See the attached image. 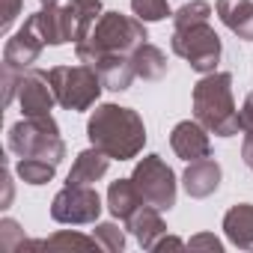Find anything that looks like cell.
Returning a JSON list of instances; mask_svg holds the SVG:
<instances>
[{
	"label": "cell",
	"mask_w": 253,
	"mask_h": 253,
	"mask_svg": "<svg viewBox=\"0 0 253 253\" xmlns=\"http://www.w3.org/2000/svg\"><path fill=\"white\" fill-rule=\"evenodd\" d=\"M86 137H89V146L101 149L107 158L131 161L146 146V125L137 110L104 101V104H95V110L86 119Z\"/></svg>",
	"instance_id": "cell-1"
},
{
	"label": "cell",
	"mask_w": 253,
	"mask_h": 253,
	"mask_svg": "<svg viewBox=\"0 0 253 253\" xmlns=\"http://www.w3.org/2000/svg\"><path fill=\"white\" fill-rule=\"evenodd\" d=\"M194 119L214 137H235L241 131V110L232 98V75L211 72L194 84Z\"/></svg>",
	"instance_id": "cell-2"
},
{
	"label": "cell",
	"mask_w": 253,
	"mask_h": 253,
	"mask_svg": "<svg viewBox=\"0 0 253 253\" xmlns=\"http://www.w3.org/2000/svg\"><path fill=\"white\" fill-rule=\"evenodd\" d=\"M146 39H149L146 21H140L137 15L101 12V18L89 30V36L75 42V54H78V63L95 66L104 54H131Z\"/></svg>",
	"instance_id": "cell-3"
},
{
	"label": "cell",
	"mask_w": 253,
	"mask_h": 253,
	"mask_svg": "<svg viewBox=\"0 0 253 253\" xmlns=\"http://www.w3.org/2000/svg\"><path fill=\"white\" fill-rule=\"evenodd\" d=\"M9 152L18 158H45L51 164H60L66 158V143L60 137L57 119L48 116H24L9 128Z\"/></svg>",
	"instance_id": "cell-4"
},
{
	"label": "cell",
	"mask_w": 253,
	"mask_h": 253,
	"mask_svg": "<svg viewBox=\"0 0 253 253\" xmlns=\"http://www.w3.org/2000/svg\"><path fill=\"white\" fill-rule=\"evenodd\" d=\"M48 78H51V86H54V95H57V104L66 107V110H89L104 84L95 72V66H86V63H78V66H54L48 69Z\"/></svg>",
	"instance_id": "cell-5"
},
{
	"label": "cell",
	"mask_w": 253,
	"mask_h": 253,
	"mask_svg": "<svg viewBox=\"0 0 253 253\" xmlns=\"http://www.w3.org/2000/svg\"><path fill=\"white\" fill-rule=\"evenodd\" d=\"M170 48H173L176 57H182L200 75L217 72V63H220V54H223L220 36L214 33V27L209 21L206 24H191V27H173Z\"/></svg>",
	"instance_id": "cell-6"
},
{
	"label": "cell",
	"mask_w": 253,
	"mask_h": 253,
	"mask_svg": "<svg viewBox=\"0 0 253 253\" xmlns=\"http://www.w3.org/2000/svg\"><path fill=\"white\" fill-rule=\"evenodd\" d=\"M140 197L146 206L158 209V211H170L176 206V194H179V182L173 167L161 158V155H146L137 161L134 173H131Z\"/></svg>",
	"instance_id": "cell-7"
},
{
	"label": "cell",
	"mask_w": 253,
	"mask_h": 253,
	"mask_svg": "<svg viewBox=\"0 0 253 253\" xmlns=\"http://www.w3.org/2000/svg\"><path fill=\"white\" fill-rule=\"evenodd\" d=\"M101 209H104L101 197H98V191L92 185H66L51 200V217L57 223H66V226L95 223Z\"/></svg>",
	"instance_id": "cell-8"
},
{
	"label": "cell",
	"mask_w": 253,
	"mask_h": 253,
	"mask_svg": "<svg viewBox=\"0 0 253 253\" xmlns=\"http://www.w3.org/2000/svg\"><path fill=\"white\" fill-rule=\"evenodd\" d=\"M42 48H48V45H45V39L39 36V30H36V24L30 21V15H27V21L21 24V30H15V33L6 39V45H3V66H9V69H15V72H27V69H33V63L42 57Z\"/></svg>",
	"instance_id": "cell-9"
},
{
	"label": "cell",
	"mask_w": 253,
	"mask_h": 253,
	"mask_svg": "<svg viewBox=\"0 0 253 253\" xmlns=\"http://www.w3.org/2000/svg\"><path fill=\"white\" fill-rule=\"evenodd\" d=\"M18 104H21L24 116H48L54 110L57 95H54L48 72H42V69H27L24 72L21 86H18Z\"/></svg>",
	"instance_id": "cell-10"
},
{
	"label": "cell",
	"mask_w": 253,
	"mask_h": 253,
	"mask_svg": "<svg viewBox=\"0 0 253 253\" xmlns=\"http://www.w3.org/2000/svg\"><path fill=\"white\" fill-rule=\"evenodd\" d=\"M170 146L182 161H200L211 155V140L209 128L197 119H182L176 128L170 131Z\"/></svg>",
	"instance_id": "cell-11"
},
{
	"label": "cell",
	"mask_w": 253,
	"mask_h": 253,
	"mask_svg": "<svg viewBox=\"0 0 253 253\" xmlns=\"http://www.w3.org/2000/svg\"><path fill=\"white\" fill-rule=\"evenodd\" d=\"M220 176H223V170H220V164L211 155L200 158V161H188V167L182 173V188H185L188 197L206 200V197H211L220 188Z\"/></svg>",
	"instance_id": "cell-12"
},
{
	"label": "cell",
	"mask_w": 253,
	"mask_h": 253,
	"mask_svg": "<svg viewBox=\"0 0 253 253\" xmlns=\"http://www.w3.org/2000/svg\"><path fill=\"white\" fill-rule=\"evenodd\" d=\"M125 229L134 235V241L143 250H155V244L167 235V223H164L161 211L152 209V206H140L128 220H125Z\"/></svg>",
	"instance_id": "cell-13"
},
{
	"label": "cell",
	"mask_w": 253,
	"mask_h": 253,
	"mask_svg": "<svg viewBox=\"0 0 253 253\" xmlns=\"http://www.w3.org/2000/svg\"><path fill=\"white\" fill-rule=\"evenodd\" d=\"M30 21L36 24V30H39V36L45 39V45H51V48L72 42V30H69L66 6H60V3H48V6H42L39 12H33Z\"/></svg>",
	"instance_id": "cell-14"
},
{
	"label": "cell",
	"mask_w": 253,
	"mask_h": 253,
	"mask_svg": "<svg viewBox=\"0 0 253 253\" xmlns=\"http://www.w3.org/2000/svg\"><path fill=\"white\" fill-rule=\"evenodd\" d=\"M214 12L226 30L244 42H253V0H214Z\"/></svg>",
	"instance_id": "cell-15"
},
{
	"label": "cell",
	"mask_w": 253,
	"mask_h": 253,
	"mask_svg": "<svg viewBox=\"0 0 253 253\" xmlns=\"http://www.w3.org/2000/svg\"><path fill=\"white\" fill-rule=\"evenodd\" d=\"M95 72H98L104 89H110V92H125L131 86V81L137 78L134 66H131V54H104L95 63Z\"/></svg>",
	"instance_id": "cell-16"
},
{
	"label": "cell",
	"mask_w": 253,
	"mask_h": 253,
	"mask_svg": "<svg viewBox=\"0 0 253 253\" xmlns=\"http://www.w3.org/2000/svg\"><path fill=\"white\" fill-rule=\"evenodd\" d=\"M110 161H113V158H107V155H104L101 149H95V146L78 152V158H75V164H72V170H69L66 185H95L98 179H104Z\"/></svg>",
	"instance_id": "cell-17"
},
{
	"label": "cell",
	"mask_w": 253,
	"mask_h": 253,
	"mask_svg": "<svg viewBox=\"0 0 253 253\" xmlns=\"http://www.w3.org/2000/svg\"><path fill=\"white\" fill-rule=\"evenodd\" d=\"M140 206H146V203H143L134 179H116V182H110V188H107V211L116 220L125 223Z\"/></svg>",
	"instance_id": "cell-18"
},
{
	"label": "cell",
	"mask_w": 253,
	"mask_h": 253,
	"mask_svg": "<svg viewBox=\"0 0 253 253\" xmlns=\"http://www.w3.org/2000/svg\"><path fill=\"white\" fill-rule=\"evenodd\" d=\"M223 232L229 238V244L241 247V250H253V206L250 203H238L223 214Z\"/></svg>",
	"instance_id": "cell-19"
},
{
	"label": "cell",
	"mask_w": 253,
	"mask_h": 253,
	"mask_svg": "<svg viewBox=\"0 0 253 253\" xmlns=\"http://www.w3.org/2000/svg\"><path fill=\"white\" fill-rule=\"evenodd\" d=\"M101 0H69L66 3V15H69V30H72V42H81L89 36V30L95 27V21L101 18Z\"/></svg>",
	"instance_id": "cell-20"
},
{
	"label": "cell",
	"mask_w": 253,
	"mask_h": 253,
	"mask_svg": "<svg viewBox=\"0 0 253 253\" xmlns=\"http://www.w3.org/2000/svg\"><path fill=\"white\" fill-rule=\"evenodd\" d=\"M131 66H134L137 78H143V81H161L167 75V54L158 45L143 42L140 48L131 51Z\"/></svg>",
	"instance_id": "cell-21"
},
{
	"label": "cell",
	"mask_w": 253,
	"mask_h": 253,
	"mask_svg": "<svg viewBox=\"0 0 253 253\" xmlns=\"http://www.w3.org/2000/svg\"><path fill=\"white\" fill-rule=\"evenodd\" d=\"M24 250H101V247H98V241L92 235H81V232H72V229H60L51 238L27 241Z\"/></svg>",
	"instance_id": "cell-22"
},
{
	"label": "cell",
	"mask_w": 253,
	"mask_h": 253,
	"mask_svg": "<svg viewBox=\"0 0 253 253\" xmlns=\"http://www.w3.org/2000/svg\"><path fill=\"white\" fill-rule=\"evenodd\" d=\"M15 173L24 185H48L57 173V164H51L45 158H18Z\"/></svg>",
	"instance_id": "cell-23"
},
{
	"label": "cell",
	"mask_w": 253,
	"mask_h": 253,
	"mask_svg": "<svg viewBox=\"0 0 253 253\" xmlns=\"http://www.w3.org/2000/svg\"><path fill=\"white\" fill-rule=\"evenodd\" d=\"M173 18V27H191V24H206L211 18V3H206V0H191V3H182L176 9Z\"/></svg>",
	"instance_id": "cell-24"
},
{
	"label": "cell",
	"mask_w": 253,
	"mask_h": 253,
	"mask_svg": "<svg viewBox=\"0 0 253 253\" xmlns=\"http://www.w3.org/2000/svg\"><path fill=\"white\" fill-rule=\"evenodd\" d=\"M92 238L98 241V247H101L104 253H122V250H125V232H122L116 223H110V220L95 223Z\"/></svg>",
	"instance_id": "cell-25"
},
{
	"label": "cell",
	"mask_w": 253,
	"mask_h": 253,
	"mask_svg": "<svg viewBox=\"0 0 253 253\" xmlns=\"http://www.w3.org/2000/svg\"><path fill=\"white\" fill-rule=\"evenodd\" d=\"M131 12L140 21L152 24V21H164L170 15V3L167 0H131Z\"/></svg>",
	"instance_id": "cell-26"
},
{
	"label": "cell",
	"mask_w": 253,
	"mask_h": 253,
	"mask_svg": "<svg viewBox=\"0 0 253 253\" xmlns=\"http://www.w3.org/2000/svg\"><path fill=\"white\" fill-rule=\"evenodd\" d=\"M0 244H3L6 253L24 250V244H27V238L21 235V229H18V223H15L12 217H3V220H0Z\"/></svg>",
	"instance_id": "cell-27"
},
{
	"label": "cell",
	"mask_w": 253,
	"mask_h": 253,
	"mask_svg": "<svg viewBox=\"0 0 253 253\" xmlns=\"http://www.w3.org/2000/svg\"><path fill=\"white\" fill-rule=\"evenodd\" d=\"M21 78H24V72H15V69L3 66V107H9V104H12V98L18 95Z\"/></svg>",
	"instance_id": "cell-28"
},
{
	"label": "cell",
	"mask_w": 253,
	"mask_h": 253,
	"mask_svg": "<svg viewBox=\"0 0 253 253\" xmlns=\"http://www.w3.org/2000/svg\"><path fill=\"white\" fill-rule=\"evenodd\" d=\"M188 247H191V250H211V253H220V250H223V241H220L217 235H211V232H200V235H194V238L188 241Z\"/></svg>",
	"instance_id": "cell-29"
},
{
	"label": "cell",
	"mask_w": 253,
	"mask_h": 253,
	"mask_svg": "<svg viewBox=\"0 0 253 253\" xmlns=\"http://www.w3.org/2000/svg\"><path fill=\"white\" fill-rule=\"evenodd\" d=\"M21 3H24V0H3V12H0V15H3V18H0V27H3V30H9L15 24V18L21 15Z\"/></svg>",
	"instance_id": "cell-30"
},
{
	"label": "cell",
	"mask_w": 253,
	"mask_h": 253,
	"mask_svg": "<svg viewBox=\"0 0 253 253\" xmlns=\"http://www.w3.org/2000/svg\"><path fill=\"white\" fill-rule=\"evenodd\" d=\"M241 131H244V137H253V104H247V101L241 107Z\"/></svg>",
	"instance_id": "cell-31"
},
{
	"label": "cell",
	"mask_w": 253,
	"mask_h": 253,
	"mask_svg": "<svg viewBox=\"0 0 253 253\" xmlns=\"http://www.w3.org/2000/svg\"><path fill=\"white\" fill-rule=\"evenodd\" d=\"M167 247H176V250H179V247H188V241H182V238H176V235H164V238L155 244V250H152V253H158V250H167Z\"/></svg>",
	"instance_id": "cell-32"
},
{
	"label": "cell",
	"mask_w": 253,
	"mask_h": 253,
	"mask_svg": "<svg viewBox=\"0 0 253 253\" xmlns=\"http://www.w3.org/2000/svg\"><path fill=\"white\" fill-rule=\"evenodd\" d=\"M241 158H244V164L253 170V137H244V143H241Z\"/></svg>",
	"instance_id": "cell-33"
},
{
	"label": "cell",
	"mask_w": 253,
	"mask_h": 253,
	"mask_svg": "<svg viewBox=\"0 0 253 253\" xmlns=\"http://www.w3.org/2000/svg\"><path fill=\"white\" fill-rule=\"evenodd\" d=\"M39 3H42V6H48V3H60V0H39Z\"/></svg>",
	"instance_id": "cell-34"
},
{
	"label": "cell",
	"mask_w": 253,
	"mask_h": 253,
	"mask_svg": "<svg viewBox=\"0 0 253 253\" xmlns=\"http://www.w3.org/2000/svg\"><path fill=\"white\" fill-rule=\"evenodd\" d=\"M244 101H247V104H253V92H250V95H247V98H244Z\"/></svg>",
	"instance_id": "cell-35"
}]
</instances>
